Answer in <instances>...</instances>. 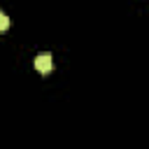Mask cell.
Returning a JSON list of instances; mask_svg holds the SVG:
<instances>
[{
    "mask_svg": "<svg viewBox=\"0 0 149 149\" xmlns=\"http://www.w3.org/2000/svg\"><path fill=\"white\" fill-rule=\"evenodd\" d=\"M51 68H54L51 54H49V51L37 54V58H35V70H37V72H42V74H49V72H51Z\"/></svg>",
    "mask_w": 149,
    "mask_h": 149,
    "instance_id": "obj_1",
    "label": "cell"
},
{
    "mask_svg": "<svg viewBox=\"0 0 149 149\" xmlns=\"http://www.w3.org/2000/svg\"><path fill=\"white\" fill-rule=\"evenodd\" d=\"M7 28H9V19H7V14H2V12H0V33H2V30H7Z\"/></svg>",
    "mask_w": 149,
    "mask_h": 149,
    "instance_id": "obj_2",
    "label": "cell"
}]
</instances>
